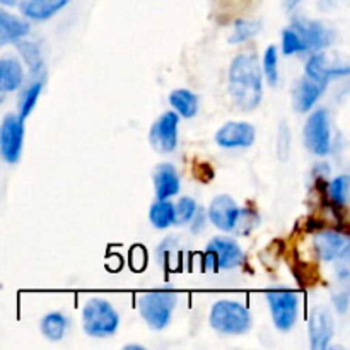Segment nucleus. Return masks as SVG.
Masks as SVG:
<instances>
[{
    "mask_svg": "<svg viewBox=\"0 0 350 350\" xmlns=\"http://www.w3.org/2000/svg\"><path fill=\"white\" fill-rule=\"evenodd\" d=\"M229 94L243 111L258 108L263 96V72L253 53H241L229 67Z\"/></svg>",
    "mask_w": 350,
    "mask_h": 350,
    "instance_id": "f257e3e1",
    "label": "nucleus"
},
{
    "mask_svg": "<svg viewBox=\"0 0 350 350\" xmlns=\"http://www.w3.org/2000/svg\"><path fill=\"white\" fill-rule=\"evenodd\" d=\"M208 323L217 334L238 337V335H245L252 330L253 318L248 308L239 301L221 299L211 308Z\"/></svg>",
    "mask_w": 350,
    "mask_h": 350,
    "instance_id": "f03ea898",
    "label": "nucleus"
},
{
    "mask_svg": "<svg viewBox=\"0 0 350 350\" xmlns=\"http://www.w3.org/2000/svg\"><path fill=\"white\" fill-rule=\"evenodd\" d=\"M178 304V294L171 289L149 291L139 296L137 308L140 317L152 330H164L171 323V317Z\"/></svg>",
    "mask_w": 350,
    "mask_h": 350,
    "instance_id": "7ed1b4c3",
    "label": "nucleus"
},
{
    "mask_svg": "<svg viewBox=\"0 0 350 350\" xmlns=\"http://www.w3.org/2000/svg\"><path fill=\"white\" fill-rule=\"evenodd\" d=\"M120 314L111 303L103 297H92L82 308V328L85 335L94 338L111 337L118 332Z\"/></svg>",
    "mask_w": 350,
    "mask_h": 350,
    "instance_id": "20e7f679",
    "label": "nucleus"
},
{
    "mask_svg": "<svg viewBox=\"0 0 350 350\" xmlns=\"http://www.w3.org/2000/svg\"><path fill=\"white\" fill-rule=\"evenodd\" d=\"M273 325L279 332H289L297 321L299 314V296L289 289H272L265 293Z\"/></svg>",
    "mask_w": 350,
    "mask_h": 350,
    "instance_id": "39448f33",
    "label": "nucleus"
},
{
    "mask_svg": "<svg viewBox=\"0 0 350 350\" xmlns=\"http://www.w3.org/2000/svg\"><path fill=\"white\" fill-rule=\"evenodd\" d=\"M304 144H306L308 150L318 157H323L330 152L332 137L327 109H317L306 120V125H304Z\"/></svg>",
    "mask_w": 350,
    "mask_h": 350,
    "instance_id": "423d86ee",
    "label": "nucleus"
},
{
    "mask_svg": "<svg viewBox=\"0 0 350 350\" xmlns=\"http://www.w3.org/2000/svg\"><path fill=\"white\" fill-rule=\"evenodd\" d=\"M24 122L16 115H7L0 123V156L5 163L16 164L23 152Z\"/></svg>",
    "mask_w": 350,
    "mask_h": 350,
    "instance_id": "0eeeda50",
    "label": "nucleus"
},
{
    "mask_svg": "<svg viewBox=\"0 0 350 350\" xmlns=\"http://www.w3.org/2000/svg\"><path fill=\"white\" fill-rule=\"evenodd\" d=\"M291 27L299 34L306 51H320L330 46L335 40V33L328 29L320 21H311L306 17H294Z\"/></svg>",
    "mask_w": 350,
    "mask_h": 350,
    "instance_id": "6e6552de",
    "label": "nucleus"
},
{
    "mask_svg": "<svg viewBox=\"0 0 350 350\" xmlns=\"http://www.w3.org/2000/svg\"><path fill=\"white\" fill-rule=\"evenodd\" d=\"M178 125L180 115L176 111H166L154 122L149 132V142L157 152H173L178 144Z\"/></svg>",
    "mask_w": 350,
    "mask_h": 350,
    "instance_id": "1a4fd4ad",
    "label": "nucleus"
},
{
    "mask_svg": "<svg viewBox=\"0 0 350 350\" xmlns=\"http://www.w3.org/2000/svg\"><path fill=\"white\" fill-rule=\"evenodd\" d=\"M255 126L246 122H228L215 133V142L224 149H246L255 144Z\"/></svg>",
    "mask_w": 350,
    "mask_h": 350,
    "instance_id": "9d476101",
    "label": "nucleus"
},
{
    "mask_svg": "<svg viewBox=\"0 0 350 350\" xmlns=\"http://www.w3.org/2000/svg\"><path fill=\"white\" fill-rule=\"evenodd\" d=\"M310 340L313 350H327L335 334V323L332 313L323 306H318L311 311L310 325Z\"/></svg>",
    "mask_w": 350,
    "mask_h": 350,
    "instance_id": "9b49d317",
    "label": "nucleus"
},
{
    "mask_svg": "<svg viewBox=\"0 0 350 350\" xmlns=\"http://www.w3.org/2000/svg\"><path fill=\"white\" fill-rule=\"evenodd\" d=\"M238 217L239 207L229 195H217L208 205L207 219L221 231H234Z\"/></svg>",
    "mask_w": 350,
    "mask_h": 350,
    "instance_id": "f8f14e48",
    "label": "nucleus"
},
{
    "mask_svg": "<svg viewBox=\"0 0 350 350\" xmlns=\"http://www.w3.org/2000/svg\"><path fill=\"white\" fill-rule=\"evenodd\" d=\"M314 248L323 262H340L349 256V239L338 231H321L314 238Z\"/></svg>",
    "mask_w": 350,
    "mask_h": 350,
    "instance_id": "ddd939ff",
    "label": "nucleus"
},
{
    "mask_svg": "<svg viewBox=\"0 0 350 350\" xmlns=\"http://www.w3.org/2000/svg\"><path fill=\"white\" fill-rule=\"evenodd\" d=\"M205 252L214 255L215 269L217 270H232L241 265L243 262L241 246L231 238H221V236L212 238Z\"/></svg>",
    "mask_w": 350,
    "mask_h": 350,
    "instance_id": "4468645a",
    "label": "nucleus"
},
{
    "mask_svg": "<svg viewBox=\"0 0 350 350\" xmlns=\"http://www.w3.org/2000/svg\"><path fill=\"white\" fill-rule=\"evenodd\" d=\"M349 72L350 68L347 64H335V62L330 60L327 53H320V51H314V55L306 64L308 77L314 79L318 82H323V84H328L335 77H347Z\"/></svg>",
    "mask_w": 350,
    "mask_h": 350,
    "instance_id": "2eb2a0df",
    "label": "nucleus"
},
{
    "mask_svg": "<svg viewBox=\"0 0 350 350\" xmlns=\"http://www.w3.org/2000/svg\"><path fill=\"white\" fill-rule=\"evenodd\" d=\"M325 88H327V84L318 82L314 81V79L304 75V77L297 82L296 88H294V94H293L294 109H296L297 113L310 111V109L317 105L318 99L321 98Z\"/></svg>",
    "mask_w": 350,
    "mask_h": 350,
    "instance_id": "dca6fc26",
    "label": "nucleus"
},
{
    "mask_svg": "<svg viewBox=\"0 0 350 350\" xmlns=\"http://www.w3.org/2000/svg\"><path fill=\"white\" fill-rule=\"evenodd\" d=\"M154 191H156L157 200H166L178 195L180 176L173 164L163 163L154 170Z\"/></svg>",
    "mask_w": 350,
    "mask_h": 350,
    "instance_id": "f3484780",
    "label": "nucleus"
},
{
    "mask_svg": "<svg viewBox=\"0 0 350 350\" xmlns=\"http://www.w3.org/2000/svg\"><path fill=\"white\" fill-rule=\"evenodd\" d=\"M29 23L7 12V10H0V46L24 40L29 34Z\"/></svg>",
    "mask_w": 350,
    "mask_h": 350,
    "instance_id": "a211bd4d",
    "label": "nucleus"
},
{
    "mask_svg": "<svg viewBox=\"0 0 350 350\" xmlns=\"http://www.w3.org/2000/svg\"><path fill=\"white\" fill-rule=\"evenodd\" d=\"M70 0H23L19 9L27 19L46 21L60 12Z\"/></svg>",
    "mask_w": 350,
    "mask_h": 350,
    "instance_id": "6ab92c4d",
    "label": "nucleus"
},
{
    "mask_svg": "<svg viewBox=\"0 0 350 350\" xmlns=\"http://www.w3.org/2000/svg\"><path fill=\"white\" fill-rule=\"evenodd\" d=\"M24 81L23 65L14 57L0 58V92H12L21 88Z\"/></svg>",
    "mask_w": 350,
    "mask_h": 350,
    "instance_id": "aec40b11",
    "label": "nucleus"
},
{
    "mask_svg": "<svg viewBox=\"0 0 350 350\" xmlns=\"http://www.w3.org/2000/svg\"><path fill=\"white\" fill-rule=\"evenodd\" d=\"M17 50H19L21 57L26 62L27 68H29L31 75L38 81H43L46 79V65H44V58L41 55L40 46L33 41H17Z\"/></svg>",
    "mask_w": 350,
    "mask_h": 350,
    "instance_id": "412c9836",
    "label": "nucleus"
},
{
    "mask_svg": "<svg viewBox=\"0 0 350 350\" xmlns=\"http://www.w3.org/2000/svg\"><path fill=\"white\" fill-rule=\"evenodd\" d=\"M40 330L46 340L60 342L68 330V318L60 311H51L40 321Z\"/></svg>",
    "mask_w": 350,
    "mask_h": 350,
    "instance_id": "4be33fe9",
    "label": "nucleus"
},
{
    "mask_svg": "<svg viewBox=\"0 0 350 350\" xmlns=\"http://www.w3.org/2000/svg\"><path fill=\"white\" fill-rule=\"evenodd\" d=\"M170 105L183 118H193L198 113V96L188 89H174L170 94Z\"/></svg>",
    "mask_w": 350,
    "mask_h": 350,
    "instance_id": "5701e85b",
    "label": "nucleus"
},
{
    "mask_svg": "<svg viewBox=\"0 0 350 350\" xmlns=\"http://www.w3.org/2000/svg\"><path fill=\"white\" fill-rule=\"evenodd\" d=\"M149 221L156 229H167L174 224V205L170 200H156L150 205Z\"/></svg>",
    "mask_w": 350,
    "mask_h": 350,
    "instance_id": "b1692460",
    "label": "nucleus"
},
{
    "mask_svg": "<svg viewBox=\"0 0 350 350\" xmlns=\"http://www.w3.org/2000/svg\"><path fill=\"white\" fill-rule=\"evenodd\" d=\"M43 81L34 79L27 88H24L23 91H21L19 106H17V116H19L23 122L31 115V111H33L34 106H36L38 98H40L41 91H43Z\"/></svg>",
    "mask_w": 350,
    "mask_h": 350,
    "instance_id": "393cba45",
    "label": "nucleus"
},
{
    "mask_svg": "<svg viewBox=\"0 0 350 350\" xmlns=\"http://www.w3.org/2000/svg\"><path fill=\"white\" fill-rule=\"evenodd\" d=\"M262 72L265 74L269 85L279 84V53H277V46L273 44H270L263 55Z\"/></svg>",
    "mask_w": 350,
    "mask_h": 350,
    "instance_id": "a878e982",
    "label": "nucleus"
},
{
    "mask_svg": "<svg viewBox=\"0 0 350 350\" xmlns=\"http://www.w3.org/2000/svg\"><path fill=\"white\" fill-rule=\"evenodd\" d=\"M260 29H262V24L258 21H236L234 29H232L231 36H229V43H243V41L256 36Z\"/></svg>",
    "mask_w": 350,
    "mask_h": 350,
    "instance_id": "bb28decb",
    "label": "nucleus"
},
{
    "mask_svg": "<svg viewBox=\"0 0 350 350\" xmlns=\"http://www.w3.org/2000/svg\"><path fill=\"white\" fill-rule=\"evenodd\" d=\"M197 202L190 197H183L178 200V204L174 205V224L185 226L191 221L195 211H197Z\"/></svg>",
    "mask_w": 350,
    "mask_h": 350,
    "instance_id": "cd10ccee",
    "label": "nucleus"
},
{
    "mask_svg": "<svg viewBox=\"0 0 350 350\" xmlns=\"http://www.w3.org/2000/svg\"><path fill=\"white\" fill-rule=\"evenodd\" d=\"M349 174H340V176H337L330 183V187H328V195H330V198L337 205H344L349 198Z\"/></svg>",
    "mask_w": 350,
    "mask_h": 350,
    "instance_id": "c85d7f7f",
    "label": "nucleus"
},
{
    "mask_svg": "<svg viewBox=\"0 0 350 350\" xmlns=\"http://www.w3.org/2000/svg\"><path fill=\"white\" fill-rule=\"evenodd\" d=\"M282 51L284 55H294V53H303L304 44L301 41L299 34L293 29V27H286L282 31Z\"/></svg>",
    "mask_w": 350,
    "mask_h": 350,
    "instance_id": "c756f323",
    "label": "nucleus"
},
{
    "mask_svg": "<svg viewBox=\"0 0 350 350\" xmlns=\"http://www.w3.org/2000/svg\"><path fill=\"white\" fill-rule=\"evenodd\" d=\"M205 221H207V212L204 211L202 207H197V211H195L193 217H191V232L193 234H198V232L204 229L205 226Z\"/></svg>",
    "mask_w": 350,
    "mask_h": 350,
    "instance_id": "7c9ffc66",
    "label": "nucleus"
},
{
    "mask_svg": "<svg viewBox=\"0 0 350 350\" xmlns=\"http://www.w3.org/2000/svg\"><path fill=\"white\" fill-rule=\"evenodd\" d=\"M334 304H335V308H337L338 313L344 314L345 311H347V308H349V296H347V293L335 294V296H334Z\"/></svg>",
    "mask_w": 350,
    "mask_h": 350,
    "instance_id": "2f4dec72",
    "label": "nucleus"
},
{
    "mask_svg": "<svg viewBox=\"0 0 350 350\" xmlns=\"http://www.w3.org/2000/svg\"><path fill=\"white\" fill-rule=\"evenodd\" d=\"M174 246H176V238H166L161 243V246H157V256H163L164 253L171 252Z\"/></svg>",
    "mask_w": 350,
    "mask_h": 350,
    "instance_id": "473e14b6",
    "label": "nucleus"
},
{
    "mask_svg": "<svg viewBox=\"0 0 350 350\" xmlns=\"http://www.w3.org/2000/svg\"><path fill=\"white\" fill-rule=\"evenodd\" d=\"M17 2H19V0H0V3L5 7H14Z\"/></svg>",
    "mask_w": 350,
    "mask_h": 350,
    "instance_id": "72a5a7b5",
    "label": "nucleus"
},
{
    "mask_svg": "<svg viewBox=\"0 0 350 350\" xmlns=\"http://www.w3.org/2000/svg\"><path fill=\"white\" fill-rule=\"evenodd\" d=\"M299 2L301 0H287L286 5H287V9H294V7H296Z\"/></svg>",
    "mask_w": 350,
    "mask_h": 350,
    "instance_id": "f704fd0d",
    "label": "nucleus"
},
{
    "mask_svg": "<svg viewBox=\"0 0 350 350\" xmlns=\"http://www.w3.org/2000/svg\"><path fill=\"white\" fill-rule=\"evenodd\" d=\"M125 350H132V349H139V350H144V347L142 345H137V344H129V345H125V347H123Z\"/></svg>",
    "mask_w": 350,
    "mask_h": 350,
    "instance_id": "c9c22d12",
    "label": "nucleus"
},
{
    "mask_svg": "<svg viewBox=\"0 0 350 350\" xmlns=\"http://www.w3.org/2000/svg\"><path fill=\"white\" fill-rule=\"evenodd\" d=\"M2 101H3V92H0V105H2Z\"/></svg>",
    "mask_w": 350,
    "mask_h": 350,
    "instance_id": "e433bc0d",
    "label": "nucleus"
}]
</instances>
